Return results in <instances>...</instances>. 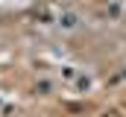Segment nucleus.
<instances>
[{
	"label": "nucleus",
	"instance_id": "f03ea898",
	"mask_svg": "<svg viewBox=\"0 0 126 117\" xmlns=\"http://www.w3.org/2000/svg\"><path fill=\"white\" fill-rule=\"evenodd\" d=\"M50 79H38V91H41V94H47V91H50Z\"/></svg>",
	"mask_w": 126,
	"mask_h": 117
},
{
	"label": "nucleus",
	"instance_id": "f257e3e1",
	"mask_svg": "<svg viewBox=\"0 0 126 117\" xmlns=\"http://www.w3.org/2000/svg\"><path fill=\"white\" fill-rule=\"evenodd\" d=\"M62 24H64L67 29H73V27H76V15H64V21H62Z\"/></svg>",
	"mask_w": 126,
	"mask_h": 117
}]
</instances>
